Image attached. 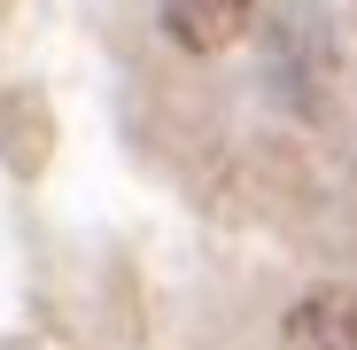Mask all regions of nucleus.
Segmentation results:
<instances>
[{
    "mask_svg": "<svg viewBox=\"0 0 357 350\" xmlns=\"http://www.w3.org/2000/svg\"><path fill=\"white\" fill-rule=\"evenodd\" d=\"M287 350H357V288H311L280 327Z\"/></svg>",
    "mask_w": 357,
    "mask_h": 350,
    "instance_id": "1",
    "label": "nucleus"
},
{
    "mask_svg": "<svg viewBox=\"0 0 357 350\" xmlns=\"http://www.w3.org/2000/svg\"><path fill=\"white\" fill-rule=\"evenodd\" d=\"M257 0H163V31L187 47V54H218L249 31Z\"/></svg>",
    "mask_w": 357,
    "mask_h": 350,
    "instance_id": "2",
    "label": "nucleus"
}]
</instances>
